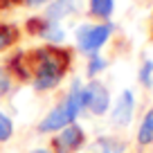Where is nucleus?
I'll return each mask as SVG.
<instances>
[{
  "label": "nucleus",
  "mask_w": 153,
  "mask_h": 153,
  "mask_svg": "<svg viewBox=\"0 0 153 153\" xmlns=\"http://www.w3.org/2000/svg\"><path fill=\"white\" fill-rule=\"evenodd\" d=\"M9 74L18 76L20 81L32 79V72H29V65H27V52H16L9 59Z\"/></svg>",
  "instance_id": "obj_7"
},
{
  "label": "nucleus",
  "mask_w": 153,
  "mask_h": 153,
  "mask_svg": "<svg viewBox=\"0 0 153 153\" xmlns=\"http://www.w3.org/2000/svg\"><path fill=\"white\" fill-rule=\"evenodd\" d=\"M83 142H86L83 131L76 124H68L65 128L61 131V135H56V137L52 140V149H54V153H72V151H76V149H81Z\"/></svg>",
  "instance_id": "obj_4"
},
{
  "label": "nucleus",
  "mask_w": 153,
  "mask_h": 153,
  "mask_svg": "<svg viewBox=\"0 0 153 153\" xmlns=\"http://www.w3.org/2000/svg\"><path fill=\"white\" fill-rule=\"evenodd\" d=\"M41 36L45 38V41H50V43H61L63 38V29H61V25L59 23H52V20H48V25H45V29H43V34Z\"/></svg>",
  "instance_id": "obj_12"
},
{
  "label": "nucleus",
  "mask_w": 153,
  "mask_h": 153,
  "mask_svg": "<svg viewBox=\"0 0 153 153\" xmlns=\"http://www.w3.org/2000/svg\"><path fill=\"white\" fill-rule=\"evenodd\" d=\"M34 153H50V151H45V149H38V151H34Z\"/></svg>",
  "instance_id": "obj_19"
},
{
  "label": "nucleus",
  "mask_w": 153,
  "mask_h": 153,
  "mask_svg": "<svg viewBox=\"0 0 153 153\" xmlns=\"http://www.w3.org/2000/svg\"><path fill=\"white\" fill-rule=\"evenodd\" d=\"M133 92L131 90H124L120 95V99H117V106H115L113 110V124L115 126H126L131 122V117H133Z\"/></svg>",
  "instance_id": "obj_5"
},
{
  "label": "nucleus",
  "mask_w": 153,
  "mask_h": 153,
  "mask_svg": "<svg viewBox=\"0 0 153 153\" xmlns=\"http://www.w3.org/2000/svg\"><path fill=\"white\" fill-rule=\"evenodd\" d=\"M104 68H106V61H104L101 56H97V54H92V56H90V63H88V74L95 76L97 72H101Z\"/></svg>",
  "instance_id": "obj_15"
},
{
  "label": "nucleus",
  "mask_w": 153,
  "mask_h": 153,
  "mask_svg": "<svg viewBox=\"0 0 153 153\" xmlns=\"http://www.w3.org/2000/svg\"><path fill=\"white\" fill-rule=\"evenodd\" d=\"M18 38H20V32H18V27H16V25L0 23V52H2V50L14 48Z\"/></svg>",
  "instance_id": "obj_8"
},
{
  "label": "nucleus",
  "mask_w": 153,
  "mask_h": 153,
  "mask_svg": "<svg viewBox=\"0 0 153 153\" xmlns=\"http://www.w3.org/2000/svg\"><path fill=\"white\" fill-rule=\"evenodd\" d=\"M14 133V126H11V120L5 113H0V142H7Z\"/></svg>",
  "instance_id": "obj_14"
},
{
  "label": "nucleus",
  "mask_w": 153,
  "mask_h": 153,
  "mask_svg": "<svg viewBox=\"0 0 153 153\" xmlns=\"http://www.w3.org/2000/svg\"><path fill=\"white\" fill-rule=\"evenodd\" d=\"M137 142L142 144V146H146V144L153 142V110H149V113L144 115L142 126H140V131H137Z\"/></svg>",
  "instance_id": "obj_9"
},
{
  "label": "nucleus",
  "mask_w": 153,
  "mask_h": 153,
  "mask_svg": "<svg viewBox=\"0 0 153 153\" xmlns=\"http://www.w3.org/2000/svg\"><path fill=\"white\" fill-rule=\"evenodd\" d=\"M50 0H23V5H27V7H32V9H36V7H43V5H48Z\"/></svg>",
  "instance_id": "obj_18"
},
{
  "label": "nucleus",
  "mask_w": 153,
  "mask_h": 153,
  "mask_svg": "<svg viewBox=\"0 0 153 153\" xmlns=\"http://www.w3.org/2000/svg\"><path fill=\"white\" fill-rule=\"evenodd\" d=\"M97 149H99V153H124L126 144L117 137H101L97 142Z\"/></svg>",
  "instance_id": "obj_11"
},
{
  "label": "nucleus",
  "mask_w": 153,
  "mask_h": 153,
  "mask_svg": "<svg viewBox=\"0 0 153 153\" xmlns=\"http://www.w3.org/2000/svg\"><path fill=\"white\" fill-rule=\"evenodd\" d=\"M110 32H113V27H110L108 23L97 25V27H92V25H81V27L76 29V43H79V50H81V52H88L92 56V54L108 41Z\"/></svg>",
  "instance_id": "obj_2"
},
{
  "label": "nucleus",
  "mask_w": 153,
  "mask_h": 153,
  "mask_svg": "<svg viewBox=\"0 0 153 153\" xmlns=\"http://www.w3.org/2000/svg\"><path fill=\"white\" fill-rule=\"evenodd\" d=\"M151 74H153V63L146 61L142 65V70H140V81H142L144 86H151Z\"/></svg>",
  "instance_id": "obj_17"
},
{
  "label": "nucleus",
  "mask_w": 153,
  "mask_h": 153,
  "mask_svg": "<svg viewBox=\"0 0 153 153\" xmlns=\"http://www.w3.org/2000/svg\"><path fill=\"white\" fill-rule=\"evenodd\" d=\"M151 36H153V27H151Z\"/></svg>",
  "instance_id": "obj_20"
},
{
  "label": "nucleus",
  "mask_w": 153,
  "mask_h": 153,
  "mask_svg": "<svg viewBox=\"0 0 153 153\" xmlns=\"http://www.w3.org/2000/svg\"><path fill=\"white\" fill-rule=\"evenodd\" d=\"M113 7H115L113 0H90V16L108 20L110 14H113Z\"/></svg>",
  "instance_id": "obj_10"
},
{
  "label": "nucleus",
  "mask_w": 153,
  "mask_h": 153,
  "mask_svg": "<svg viewBox=\"0 0 153 153\" xmlns=\"http://www.w3.org/2000/svg\"><path fill=\"white\" fill-rule=\"evenodd\" d=\"M72 63V50L65 48H38L27 52V65L32 72V81L36 90H52L59 86L63 74Z\"/></svg>",
  "instance_id": "obj_1"
},
{
  "label": "nucleus",
  "mask_w": 153,
  "mask_h": 153,
  "mask_svg": "<svg viewBox=\"0 0 153 153\" xmlns=\"http://www.w3.org/2000/svg\"><path fill=\"white\" fill-rule=\"evenodd\" d=\"M9 88H11V74H9V70L0 68V97H5L9 92Z\"/></svg>",
  "instance_id": "obj_16"
},
{
  "label": "nucleus",
  "mask_w": 153,
  "mask_h": 153,
  "mask_svg": "<svg viewBox=\"0 0 153 153\" xmlns=\"http://www.w3.org/2000/svg\"><path fill=\"white\" fill-rule=\"evenodd\" d=\"M45 25H48V18H41V16H34V18H29L27 23H25V29H27V34H32V36H41L45 29Z\"/></svg>",
  "instance_id": "obj_13"
},
{
  "label": "nucleus",
  "mask_w": 153,
  "mask_h": 153,
  "mask_svg": "<svg viewBox=\"0 0 153 153\" xmlns=\"http://www.w3.org/2000/svg\"><path fill=\"white\" fill-rule=\"evenodd\" d=\"M72 11H74V0H54V2H50L48 11H45V18L52 23H59L61 18L70 16Z\"/></svg>",
  "instance_id": "obj_6"
},
{
  "label": "nucleus",
  "mask_w": 153,
  "mask_h": 153,
  "mask_svg": "<svg viewBox=\"0 0 153 153\" xmlns=\"http://www.w3.org/2000/svg\"><path fill=\"white\" fill-rule=\"evenodd\" d=\"M81 99H83V108H88L95 115H104L106 110H108V104H110L108 90H106L104 83H99V81L88 83L81 90Z\"/></svg>",
  "instance_id": "obj_3"
}]
</instances>
